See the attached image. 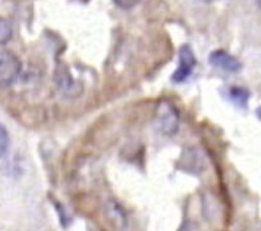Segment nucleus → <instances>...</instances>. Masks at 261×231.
<instances>
[{
    "mask_svg": "<svg viewBox=\"0 0 261 231\" xmlns=\"http://www.w3.org/2000/svg\"><path fill=\"white\" fill-rule=\"evenodd\" d=\"M200 2H202V3L210 4V3H215V2H218V0H200Z\"/></svg>",
    "mask_w": 261,
    "mask_h": 231,
    "instance_id": "obj_9",
    "label": "nucleus"
},
{
    "mask_svg": "<svg viewBox=\"0 0 261 231\" xmlns=\"http://www.w3.org/2000/svg\"><path fill=\"white\" fill-rule=\"evenodd\" d=\"M209 63L214 65V67L229 73H237L242 68L240 60L228 51H224V50H215V51H213L209 55Z\"/></svg>",
    "mask_w": 261,
    "mask_h": 231,
    "instance_id": "obj_4",
    "label": "nucleus"
},
{
    "mask_svg": "<svg viewBox=\"0 0 261 231\" xmlns=\"http://www.w3.org/2000/svg\"><path fill=\"white\" fill-rule=\"evenodd\" d=\"M9 145H11V138H9V133L4 128V125L0 127V155L2 157H6L7 152L9 150Z\"/></svg>",
    "mask_w": 261,
    "mask_h": 231,
    "instance_id": "obj_7",
    "label": "nucleus"
},
{
    "mask_svg": "<svg viewBox=\"0 0 261 231\" xmlns=\"http://www.w3.org/2000/svg\"><path fill=\"white\" fill-rule=\"evenodd\" d=\"M196 67V56L192 47L188 44H183L179 47V64L172 75V81L175 83H183Z\"/></svg>",
    "mask_w": 261,
    "mask_h": 231,
    "instance_id": "obj_3",
    "label": "nucleus"
},
{
    "mask_svg": "<svg viewBox=\"0 0 261 231\" xmlns=\"http://www.w3.org/2000/svg\"><path fill=\"white\" fill-rule=\"evenodd\" d=\"M154 127L160 134L172 137L179 127V112L173 104L162 101L156 107L154 118Z\"/></svg>",
    "mask_w": 261,
    "mask_h": 231,
    "instance_id": "obj_1",
    "label": "nucleus"
},
{
    "mask_svg": "<svg viewBox=\"0 0 261 231\" xmlns=\"http://www.w3.org/2000/svg\"><path fill=\"white\" fill-rule=\"evenodd\" d=\"M115 6L120 9H124V11H128V9H132L140 3V0H113Z\"/></svg>",
    "mask_w": 261,
    "mask_h": 231,
    "instance_id": "obj_8",
    "label": "nucleus"
},
{
    "mask_svg": "<svg viewBox=\"0 0 261 231\" xmlns=\"http://www.w3.org/2000/svg\"><path fill=\"white\" fill-rule=\"evenodd\" d=\"M229 95L230 99H232L236 104L240 105V106L242 107L246 106L248 100V92L246 91L245 89H242V87H232Z\"/></svg>",
    "mask_w": 261,
    "mask_h": 231,
    "instance_id": "obj_6",
    "label": "nucleus"
},
{
    "mask_svg": "<svg viewBox=\"0 0 261 231\" xmlns=\"http://www.w3.org/2000/svg\"><path fill=\"white\" fill-rule=\"evenodd\" d=\"M22 70V63L13 52L3 50L0 54V83L9 87L18 79Z\"/></svg>",
    "mask_w": 261,
    "mask_h": 231,
    "instance_id": "obj_2",
    "label": "nucleus"
},
{
    "mask_svg": "<svg viewBox=\"0 0 261 231\" xmlns=\"http://www.w3.org/2000/svg\"><path fill=\"white\" fill-rule=\"evenodd\" d=\"M256 3H257V7L261 9V0H256Z\"/></svg>",
    "mask_w": 261,
    "mask_h": 231,
    "instance_id": "obj_10",
    "label": "nucleus"
},
{
    "mask_svg": "<svg viewBox=\"0 0 261 231\" xmlns=\"http://www.w3.org/2000/svg\"><path fill=\"white\" fill-rule=\"evenodd\" d=\"M12 35H13V27H12L9 19H0V42L2 45H6L7 42L11 41Z\"/></svg>",
    "mask_w": 261,
    "mask_h": 231,
    "instance_id": "obj_5",
    "label": "nucleus"
}]
</instances>
